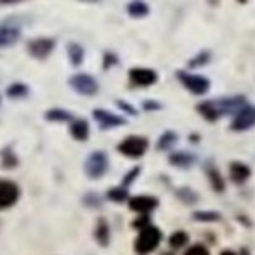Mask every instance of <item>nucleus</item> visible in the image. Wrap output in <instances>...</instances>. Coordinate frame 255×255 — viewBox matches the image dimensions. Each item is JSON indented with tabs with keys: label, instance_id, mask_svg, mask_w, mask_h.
<instances>
[{
	"label": "nucleus",
	"instance_id": "obj_1",
	"mask_svg": "<svg viewBox=\"0 0 255 255\" xmlns=\"http://www.w3.org/2000/svg\"><path fill=\"white\" fill-rule=\"evenodd\" d=\"M161 242V231L154 226H146L141 229L137 240H135V254L137 255H149L153 250L158 249Z\"/></svg>",
	"mask_w": 255,
	"mask_h": 255
},
{
	"label": "nucleus",
	"instance_id": "obj_2",
	"mask_svg": "<svg viewBox=\"0 0 255 255\" xmlns=\"http://www.w3.org/2000/svg\"><path fill=\"white\" fill-rule=\"evenodd\" d=\"M148 149V139L139 135H128L118 144V151L128 158H141Z\"/></svg>",
	"mask_w": 255,
	"mask_h": 255
},
{
	"label": "nucleus",
	"instance_id": "obj_3",
	"mask_svg": "<svg viewBox=\"0 0 255 255\" xmlns=\"http://www.w3.org/2000/svg\"><path fill=\"white\" fill-rule=\"evenodd\" d=\"M108 170V156L103 151H92L85 161V174L91 179H99Z\"/></svg>",
	"mask_w": 255,
	"mask_h": 255
},
{
	"label": "nucleus",
	"instance_id": "obj_4",
	"mask_svg": "<svg viewBox=\"0 0 255 255\" xmlns=\"http://www.w3.org/2000/svg\"><path fill=\"white\" fill-rule=\"evenodd\" d=\"M19 186L9 179H0V210L10 208L19 200Z\"/></svg>",
	"mask_w": 255,
	"mask_h": 255
},
{
	"label": "nucleus",
	"instance_id": "obj_5",
	"mask_svg": "<svg viewBox=\"0 0 255 255\" xmlns=\"http://www.w3.org/2000/svg\"><path fill=\"white\" fill-rule=\"evenodd\" d=\"M70 85L82 96H96L99 91V85H98V82H96V78L85 73L73 75V77L70 78Z\"/></svg>",
	"mask_w": 255,
	"mask_h": 255
},
{
	"label": "nucleus",
	"instance_id": "obj_6",
	"mask_svg": "<svg viewBox=\"0 0 255 255\" xmlns=\"http://www.w3.org/2000/svg\"><path fill=\"white\" fill-rule=\"evenodd\" d=\"M54 45H56V42H54L52 38H45V37L33 38V40H30V44H28V52H30L35 59H45V57H49V54L54 51Z\"/></svg>",
	"mask_w": 255,
	"mask_h": 255
},
{
	"label": "nucleus",
	"instance_id": "obj_7",
	"mask_svg": "<svg viewBox=\"0 0 255 255\" xmlns=\"http://www.w3.org/2000/svg\"><path fill=\"white\" fill-rule=\"evenodd\" d=\"M179 78L182 80L184 87L188 89V91H191L193 94L202 96V94H205V92L208 91V87H210V84H208L207 78H205V77H200V75L181 73V75H179Z\"/></svg>",
	"mask_w": 255,
	"mask_h": 255
},
{
	"label": "nucleus",
	"instance_id": "obj_8",
	"mask_svg": "<svg viewBox=\"0 0 255 255\" xmlns=\"http://www.w3.org/2000/svg\"><path fill=\"white\" fill-rule=\"evenodd\" d=\"M130 82L137 87H149L156 82V73L153 70H148V68H132L130 73Z\"/></svg>",
	"mask_w": 255,
	"mask_h": 255
},
{
	"label": "nucleus",
	"instance_id": "obj_9",
	"mask_svg": "<svg viewBox=\"0 0 255 255\" xmlns=\"http://www.w3.org/2000/svg\"><path fill=\"white\" fill-rule=\"evenodd\" d=\"M255 124V108L250 106H243L236 111V118L233 122V128L235 130H245V128H250Z\"/></svg>",
	"mask_w": 255,
	"mask_h": 255
},
{
	"label": "nucleus",
	"instance_id": "obj_10",
	"mask_svg": "<svg viewBox=\"0 0 255 255\" xmlns=\"http://www.w3.org/2000/svg\"><path fill=\"white\" fill-rule=\"evenodd\" d=\"M128 207H130V210L139 212V214H148V212H151L158 207V200L153 198V196H146V195L134 196V198H130V202H128Z\"/></svg>",
	"mask_w": 255,
	"mask_h": 255
},
{
	"label": "nucleus",
	"instance_id": "obj_11",
	"mask_svg": "<svg viewBox=\"0 0 255 255\" xmlns=\"http://www.w3.org/2000/svg\"><path fill=\"white\" fill-rule=\"evenodd\" d=\"M94 118L103 128H113V127H120L125 124V120L122 117L110 113L106 110H94Z\"/></svg>",
	"mask_w": 255,
	"mask_h": 255
},
{
	"label": "nucleus",
	"instance_id": "obj_12",
	"mask_svg": "<svg viewBox=\"0 0 255 255\" xmlns=\"http://www.w3.org/2000/svg\"><path fill=\"white\" fill-rule=\"evenodd\" d=\"M21 38V30L16 26H0V49L10 47Z\"/></svg>",
	"mask_w": 255,
	"mask_h": 255
},
{
	"label": "nucleus",
	"instance_id": "obj_13",
	"mask_svg": "<svg viewBox=\"0 0 255 255\" xmlns=\"http://www.w3.org/2000/svg\"><path fill=\"white\" fill-rule=\"evenodd\" d=\"M229 174H231V179L236 184H242L250 177V168L249 165L242 163V161H233L231 167H229Z\"/></svg>",
	"mask_w": 255,
	"mask_h": 255
},
{
	"label": "nucleus",
	"instance_id": "obj_14",
	"mask_svg": "<svg viewBox=\"0 0 255 255\" xmlns=\"http://www.w3.org/2000/svg\"><path fill=\"white\" fill-rule=\"evenodd\" d=\"M70 132L77 141H87L89 137V124L82 118H77V120H71L70 125Z\"/></svg>",
	"mask_w": 255,
	"mask_h": 255
},
{
	"label": "nucleus",
	"instance_id": "obj_15",
	"mask_svg": "<svg viewBox=\"0 0 255 255\" xmlns=\"http://www.w3.org/2000/svg\"><path fill=\"white\" fill-rule=\"evenodd\" d=\"M96 242L99 243L101 247H106L110 243V226H108L106 219H99L98 221V226H96Z\"/></svg>",
	"mask_w": 255,
	"mask_h": 255
},
{
	"label": "nucleus",
	"instance_id": "obj_16",
	"mask_svg": "<svg viewBox=\"0 0 255 255\" xmlns=\"http://www.w3.org/2000/svg\"><path fill=\"white\" fill-rule=\"evenodd\" d=\"M68 54H70L71 64H75V66H80L82 61H84V56H85L82 45L75 44V42H73V44H70V45H68Z\"/></svg>",
	"mask_w": 255,
	"mask_h": 255
},
{
	"label": "nucleus",
	"instance_id": "obj_17",
	"mask_svg": "<svg viewBox=\"0 0 255 255\" xmlns=\"http://www.w3.org/2000/svg\"><path fill=\"white\" fill-rule=\"evenodd\" d=\"M127 10H128V14H130V16L141 17V16H146L149 9H148V5H146V3L142 2V0H134V2L128 3Z\"/></svg>",
	"mask_w": 255,
	"mask_h": 255
},
{
	"label": "nucleus",
	"instance_id": "obj_18",
	"mask_svg": "<svg viewBox=\"0 0 255 255\" xmlns=\"http://www.w3.org/2000/svg\"><path fill=\"white\" fill-rule=\"evenodd\" d=\"M170 161L177 167H189V165L195 161V156L193 154H188L184 151H179V153H174L170 156Z\"/></svg>",
	"mask_w": 255,
	"mask_h": 255
},
{
	"label": "nucleus",
	"instance_id": "obj_19",
	"mask_svg": "<svg viewBox=\"0 0 255 255\" xmlns=\"http://www.w3.org/2000/svg\"><path fill=\"white\" fill-rule=\"evenodd\" d=\"M45 118H47L49 122H71L73 120L71 115L68 113L66 110H49L47 113H45Z\"/></svg>",
	"mask_w": 255,
	"mask_h": 255
},
{
	"label": "nucleus",
	"instance_id": "obj_20",
	"mask_svg": "<svg viewBox=\"0 0 255 255\" xmlns=\"http://www.w3.org/2000/svg\"><path fill=\"white\" fill-rule=\"evenodd\" d=\"M188 235H186L184 231H177L174 233V235L170 236V240H168V245L172 247V249H182V247L188 243Z\"/></svg>",
	"mask_w": 255,
	"mask_h": 255
},
{
	"label": "nucleus",
	"instance_id": "obj_21",
	"mask_svg": "<svg viewBox=\"0 0 255 255\" xmlns=\"http://www.w3.org/2000/svg\"><path fill=\"white\" fill-rule=\"evenodd\" d=\"M28 87L24 84H19V82H17V84H12L10 85L9 89H7V96H9V98H12V99H16V98H24V96L28 94Z\"/></svg>",
	"mask_w": 255,
	"mask_h": 255
},
{
	"label": "nucleus",
	"instance_id": "obj_22",
	"mask_svg": "<svg viewBox=\"0 0 255 255\" xmlns=\"http://www.w3.org/2000/svg\"><path fill=\"white\" fill-rule=\"evenodd\" d=\"M108 198L117 203H122L128 198V193H127V189H125V186H122V188H111L110 191H108Z\"/></svg>",
	"mask_w": 255,
	"mask_h": 255
},
{
	"label": "nucleus",
	"instance_id": "obj_23",
	"mask_svg": "<svg viewBox=\"0 0 255 255\" xmlns=\"http://www.w3.org/2000/svg\"><path fill=\"white\" fill-rule=\"evenodd\" d=\"M175 141H177V135H175L174 132H167V134L161 135L160 141H158V149H168Z\"/></svg>",
	"mask_w": 255,
	"mask_h": 255
},
{
	"label": "nucleus",
	"instance_id": "obj_24",
	"mask_svg": "<svg viewBox=\"0 0 255 255\" xmlns=\"http://www.w3.org/2000/svg\"><path fill=\"white\" fill-rule=\"evenodd\" d=\"M2 165L5 168H14L17 165V158H16V154L10 151V148H7L5 151L2 153Z\"/></svg>",
	"mask_w": 255,
	"mask_h": 255
},
{
	"label": "nucleus",
	"instance_id": "obj_25",
	"mask_svg": "<svg viewBox=\"0 0 255 255\" xmlns=\"http://www.w3.org/2000/svg\"><path fill=\"white\" fill-rule=\"evenodd\" d=\"M193 217L196 219V221L200 222H215L221 219V215L215 214V212H195V215Z\"/></svg>",
	"mask_w": 255,
	"mask_h": 255
},
{
	"label": "nucleus",
	"instance_id": "obj_26",
	"mask_svg": "<svg viewBox=\"0 0 255 255\" xmlns=\"http://www.w3.org/2000/svg\"><path fill=\"white\" fill-rule=\"evenodd\" d=\"M208 177H210L212 186H214L215 191H219V193L224 191V182H222V177H221V175H219V172L210 170V172H208Z\"/></svg>",
	"mask_w": 255,
	"mask_h": 255
},
{
	"label": "nucleus",
	"instance_id": "obj_27",
	"mask_svg": "<svg viewBox=\"0 0 255 255\" xmlns=\"http://www.w3.org/2000/svg\"><path fill=\"white\" fill-rule=\"evenodd\" d=\"M177 196H179V198H181L184 203H195L196 200H198V196H196L195 193H193L191 189H188V188L179 189V191H177Z\"/></svg>",
	"mask_w": 255,
	"mask_h": 255
},
{
	"label": "nucleus",
	"instance_id": "obj_28",
	"mask_svg": "<svg viewBox=\"0 0 255 255\" xmlns=\"http://www.w3.org/2000/svg\"><path fill=\"white\" fill-rule=\"evenodd\" d=\"M184 255H210V252H208V249L203 245H193L186 250Z\"/></svg>",
	"mask_w": 255,
	"mask_h": 255
},
{
	"label": "nucleus",
	"instance_id": "obj_29",
	"mask_svg": "<svg viewBox=\"0 0 255 255\" xmlns=\"http://www.w3.org/2000/svg\"><path fill=\"white\" fill-rule=\"evenodd\" d=\"M139 172H141V168L135 167V168H132V170L128 172V174H125V177H124V186H128V184H130V182L134 181V179L139 175Z\"/></svg>",
	"mask_w": 255,
	"mask_h": 255
},
{
	"label": "nucleus",
	"instance_id": "obj_30",
	"mask_svg": "<svg viewBox=\"0 0 255 255\" xmlns=\"http://www.w3.org/2000/svg\"><path fill=\"white\" fill-rule=\"evenodd\" d=\"M146 226H149V217H148V215H142V217H139L137 219V221H135L134 222V228H146Z\"/></svg>",
	"mask_w": 255,
	"mask_h": 255
},
{
	"label": "nucleus",
	"instance_id": "obj_31",
	"mask_svg": "<svg viewBox=\"0 0 255 255\" xmlns=\"http://www.w3.org/2000/svg\"><path fill=\"white\" fill-rule=\"evenodd\" d=\"M115 63H117V57H115V54L108 52L106 56H104V68L108 70V68H110L111 64H115Z\"/></svg>",
	"mask_w": 255,
	"mask_h": 255
},
{
	"label": "nucleus",
	"instance_id": "obj_32",
	"mask_svg": "<svg viewBox=\"0 0 255 255\" xmlns=\"http://www.w3.org/2000/svg\"><path fill=\"white\" fill-rule=\"evenodd\" d=\"M85 203H87V205H94V207H98V205H101V200H98V198H96V196L91 193V195H89L87 198H85Z\"/></svg>",
	"mask_w": 255,
	"mask_h": 255
},
{
	"label": "nucleus",
	"instance_id": "obj_33",
	"mask_svg": "<svg viewBox=\"0 0 255 255\" xmlns=\"http://www.w3.org/2000/svg\"><path fill=\"white\" fill-rule=\"evenodd\" d=\"M118 106H120V108H124V110L125 111H127V113H130V115H135V110H134V108H132V106H128V104H125V103H118Z\"/></svg>",
	"mask_w": 255,
	"mask_h": 255
},
{
	"label": "nucleus",
	"instance_id": "obj_34",
	"mask_svg": "<svg viewBox=\"0 0 255 255\" xmlns=\"http://www.w3.org/2000/svg\"><path fill=\"white\" fill-rule=\"evenodd\" d=\"M14 2H21V0H0V3H14Z\"/></svg>",
	"mask_w": 255,
	"mask_h": 255
},
{
	"label": "nucleus",
	"instance_id": "obj_35",
	"mask_svg": "<svg viewBox=\"0 0 255 255\" xmlns=\"http://www.w3.org/2000/svg\"><path fill=\"white\" fill-rule=\"evenodd\" d=\"M221 255H236L235 252H231V250H224V252H222Z\"/></svg>",
	"mask_w": 255,
	"mask_h": 255
},
{
	"label": "nucleus",
	"instance_id": "obj_36",
	"mask_svg": "<svg viewBox=\"0 0 255 255\" xmlns=\"http://www.w3.org/2000/svg\"><path fill=\"white\" fill-rule=\"evenodd\" d=\"M0 104H2V98H0Z\"/></svg>",
	"mask_w": 255,
	"mask_h": 255
},
{
	"label": "nucleus",
	"instance_id": "obj_37",
	"mask_svg": "<svg viewBox=\"0 0 255 255\" xmlns=\"http://www.w3.org/2000/svg\"><path fill=\"white\" fill-rule=\"evenodd\" d=\"M94 2H96V0H94Z\"/></svg>",
	"mask_w": 255,
	"mask_h": 255
}]
</instances>
